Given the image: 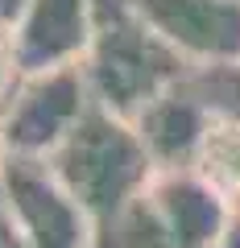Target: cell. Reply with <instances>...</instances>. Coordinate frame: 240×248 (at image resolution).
I'll use <instances>...</instances> for the list:
<instances>
[{"instance_id":"cell-6","label":"cell","mask_w":240,"mask_h":248,"mask_svg":"<svg viewBox=\"0 0 240 248\" xmlns=\"http://www.w3.org/2000/svg\"><path fill=\"white\" fill-rule=\"evenodd\" d=\"M21 75L83 62L91 42V0H29L13 25Z\"/></svg>"},{"instance_id":"cell-8","label":"cell","mask_w":240,"mask_h":248,"mask_svg":"<svg viewBox=\"0 0 240 248\" xmlns=\"http://www.w3.org/2000/svg\"><path fill=\"white\" fill-rule=\"evenodd\" d=\"M195 174L240 215V120H211L195 153Z\"/></svg>"},{"instance_id":"cell-9","label":"cell","mask_w":240,"mask_h":248,"mask_svg":"<svg viewBox=\"0 0 240 248\" xmlns=\"http://www.w3.org/2000/svg\"><path fill=\"white\" fill-rule=\"evenodd\" d=\"M21 83V58H17V37L9 25H0V108L9 104V95Z\"/></svg>"},{"instance_id":"cell-3","label":"cell","mask_w":240,"mask_h":248,"mask_svg":"<svg viewBox=\"0 0 240 248\" xmlns=\"http://www.w3.org/2000/svg\"><path fill=\"white\" fill-rule=\"evenodd\" d=\"M87 108L91 87L83 62L21 75L17 91L0 108V149L17 157H50L66 141V133L83 120Z\"/></svg>"},{"instance_id":"cell-7","label":"cell","mask_w":240,"mask_h":248,"mask_svg":"<svg viewBox=\"0 0 240 248\" xmlns=\"http://www.w3.org/2000/svg\"><path fill=\"white\" fill-rule=\"evenodd\" d=\"M207 124H211V116L178 83L170 91H161L158 99H149L133 116V128H137V137H141V145H145V153H149L158 174L195 170V153L203 145Z\"/></svg>"},{"instance_id":"cell-2","label":"cell","mask_w":240,"mask_h":248,"mask_svg":"<svg viewBox=\"0 0 240 248\" xmlns=\"http://www.w3.org/2000/svg\"><path fill=\"white\" fill-rule=\"evenodd\" d=\"M46 166L96 228H108L158 174L133 120L108 112L96 99L66 133V141L46 157Z\"/></svg>"},{"instance_id":"cell-5","label":"cell","mask_w":240,"mask_h":248,"mask_svg":"<svg viewBox=\"0 0 240 248\" xmlns=\"http://www.w3.org/2000/svg\"><path fill=\"white\" fill-rule=\"evenodd\" d=\"M133 9L187 62H240V0H133Z\"/></svg>"},{"instance_id":"cell-10","label":"cell","mask_w":240,"mask_h":248,"mask_svg":"<svg viewBox=\"0 0 240 248\" xmlns=\"http://www.w3.org/2000/svg\"><path fill=\"white\" fill-rule=\"evenodd\" d=\"M29 9V0H0V25H17V21H21V13H25Z\"/></svg>"},{"instance_id":"cell-1","label":"cell","mask_w":240,"mask_h":248,"mask_svg":"<svg viewBox=\"0 0 240 248\" xmlns=\"http://www.w3.org/2000/svg\"><path fill=\"white\" fill-rule=\"evenodd\" d=\"M191 62L170 50L133 0H91V42L83 54L91 99L133 120L149 99L170 91Z\"/></svg>"},{"instance_id":"cell-11","label":"cell","mask_w":240,"mask_h":248,"mask_svg":"<svg viewBox=\"0 0 240 248\" xmlns=\"http://www.w3.org/2000/svg\"><path fill=\"white\" fill-rule=\"evenodd\" d=\"M0 161H4V149H0Z\"/></svg>"},{"instance_id":"cell-4","label":"cell","mask_w":240,"mask_h":248,"mask_svg":"<svg viewBox=\"0 0 240 248\" xmlns=\"http://www.w3.org/2000/svg\"><path fill=\"white\" fill-rule=\"evenodd\" d=\"M0 199H4V211L13 215L29 248H87V236L96 223L66 195V186L54 178L46 157L4 153Z\"/></svg>"}]
</instances>
